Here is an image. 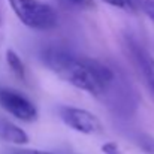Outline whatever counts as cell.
Returning <instances> with one entry per match:
<instances>
[{
    "mask_svg": "<svg viewBox=\"0 0 154 154\" xmlns=\"http://www.w3.org/2000/svg\"><path fill=\"white\" fill-rule=\"evenodd\" d=\"M18 20L35 30H51L57 26V14L50 5L41 0H9Z\"/></svg>",
    "mask_w": 154,
    "mask_h": 154,
    "instance_id": "7a4b0ae2",
    "label": "cell"
},
{
    "mask_svg": "<svg viewBox=\"0 0 154 154\" xmlns=\"http://www.w3.org/2000/svg\"><path fill=\"white\" fill-rule=\"evenodd\" d=\"M66 2H69L72 5H84V3H87V0H66Z\"/></svg>",
    "mask_w": 154,
    "mask_h": 154,
    "instance_id": "4fadbf2b",
    "label": "cell"
},
{
    "mask_svg": "<svg viewBox=\"0 0 154 154\" xmlns=\"http://www.w3.org/2000/svg\"><path fill=\"white\" fill-rule=\"evenodd\" d=\"M0 141L17 144V145H24L29 142V135L17 124L8 120H0Z\"/></svg>",
    "mask_w": 154,
    "mask_h": 154,
    "instance_id": "8992f818",
    "label": "cell"
},
{
    "mask_svg": "<svg viewBox=\"0 0 154 154\" xmlns=\"http://www.w3.org/2000/svg\"><path fill=\"white\" fill-rule=\"evenodd\" d=\"M102 2L111 5V6H114V8H120V9L130 11V12H133V11L136 9L132 0H102Z\"/></svg>",
    "mask_w": 154,
    "mask_h": 154,
    "instance_id": "9c48e42d",
    "label": "cell"
},
{
    "mask_svg": "<svg viewBox=\"0 0 154 154\" xmlns=\"http://www.w3.org/2000/svg\"><path fill=\"white\" fill-rule=\"evenodd\" d=\"M0 106L15 118L26 123H32L38 118V108L35 103L12 88L0 87Z\"/></svg>",
    "mask_w": 154,
    "mask_h": 154,
    "instance_id": "3957f363",
    "label": "cell"
},
{
    "mask_svg": "<svg viewBox=\"0 0 154 154\" xmlns=\"http://www.w3.org/2000/svg\"><path fill=\"white\" fill-rule=\"evenodd\" d=\"M135 8H139L154 24V0H132Z\"/></svg>",
    "mask_w": 154,
    "mask_h": 154,
    "instance_id": "ba28073f",
    "label": "cell"
},
{
    "mask_svg": "<svg viewBox=\"0 0 154 154\" xmlns=\"http://www.w3.org/2000/svg\"><path fill=\"white\" fill-rule=\"evenodd\" d=\"M6 61H8V66L11 67V70L18 78H21V79L26 78V66L17 52L12 51V50H8L6 51Z\"/></svg>",
    "mask_w": 154,
    "mask_h": 154,
    "instance_id": "52a82bcc",
    "label": "cell"
},
{
    "mask_svg": "<svg viewBox=\"0 0 154 154\" xmlns=\"http://www.w3.org/2000/svg\"><path fill=\"white\" fill-rule=\"evenodd\" d=\"M60 117L64 121L66 126L70 129L84 133V135H96L102 132V123L99 118L81 108H73V106H63L60 108Z\"/></svg>",
    "mask_w": 154,
    "mask_h": 154,
    "instance_id": "277c9868",
    "label": "cell"
},
{
    "mask_svg": "<svg viewBox=\"0 0 154 154\" xmlns=\"http://www.w3.org/2000/svg\"><path fill=\"white\" fill-rule=\"evenodd\" d=\"M42 61L58 78L90 94H103L114 81V72L97 60L75 55L60 48L42 52Z\"/></svg>",
    "mask_w": 154,
    "mask_h": 154,
    "instance_id": "6da1fadb",
    "label": "cell"
},
{
    "mask_svg": "<svg viewBox=\"0 0 154 154\" xmlns=\"http://www.w3.org/2000/svg\"><path fill=\"white\" fill-rule=\"evenodd\" d=\"M139 147L145 154H154V138L153 136H141Z\"/></svg>",
    "mask_w": 154,
    "mask_h": 154,
    "instance_id": "30bf717a",
    "label": "cell"
},
{
    "mask_svg": "<svg viewBox=\"0 0 154 154\" xmlns=\"http://www.w3.org/2000/svg\"><path fill=\"white\" fill-rule=\"evenodd\" d=\"M15 154H52L48 151H42V150H18Z\"/></svg>",
    "mask_w": 154,
    "mask_h": 154,
    "instance_id": "7c38bea8",
    "label": "cell"
},
{
    "mask_svg": "<svg viewBox=\"0 0 154 154\" xmlns=\"http://www.w3.org/2000/svg\"><path fill=\"white\" fill-rule=\"evenodd\" d=\"M102 151L105 154H123V151L120 150V147L115 142H106V144H103Z\"/></svg>",
    "mask_w": 154,
    "mask_h": 154,
    "instance_id": "8fae6325",
    "label": "cell"
},
{
    "mask_svg": "<svg viewBox=\"0 0 154 154\" xmlns=\"http://www.w3.org/2000/svg\"><path fill=\"white\" fill-rule=\"evenodd\" d=\"M127 50L139 76L142 78L151 99L154 100V57L148 52V50L132 39L127 41Z\"/></svg>",
    "mask_w": 154,
    "mask_h": 154,
    "instance_id": "5b68a950",
    "label": "cell"
}]
</instances>
